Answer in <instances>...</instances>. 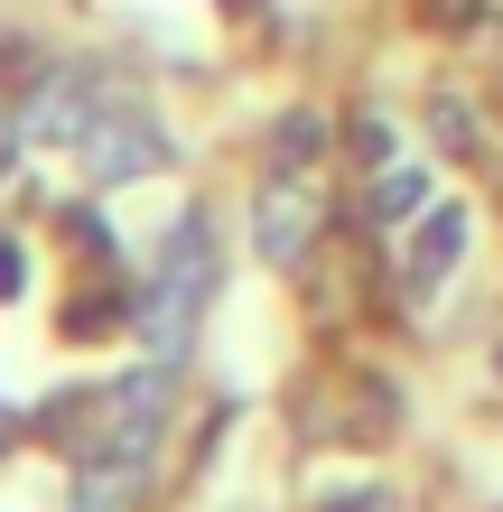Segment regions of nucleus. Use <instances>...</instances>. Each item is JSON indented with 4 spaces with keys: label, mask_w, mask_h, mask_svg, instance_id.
Wrapping results in <instances>:
<instances>
[{
    "label": "nucleus",
    "mask_w": 503,
    "mask_h": 512,
    "mask_svg": "<svg viewBox=\"0 0 503 512\" xmlns=\"http://www.w3.org/2000/svg\"><path fill=\"white\" fill-rule=\"evenodd\" d=\"M205 298H215V224L187 215L168 233V252L150 270V289H140V345H150V364H177V354L196 345V317Z\"/></svg>",
    "instance_id": "1"
},
{
    "label": "nucleus",
    "mask_w": 503,
    "mask_h": 512,
    "mask_svg": "<svg viewBox=\"0 0 503 512\" xmlns=\"http://www.w3.org/2000/svg\"><path fill=\"white\" fill-rule=\"evenodd\" d=\"M84 168L103 177V187H122V177H150V168H168V131L150 122V112H94V122H84Z\"/></svg>",
    "instance_id": "2"
},
{
    "label": "nucleus",
    "mask_w": 503,
    "mask_h": 512,
    "mask_svg": "<svg viewBox=\"0 0 503 512\" xmlns=\"http://www.w3.org/2000/svg\"><path fill=\"white\" fill-rule=\"evenodd\" d=\"M252 243H261V261H308V243H317V196L299 187V177H271L261 187V205H252Z\"/></svg>",
    "instance_id": "3"
},
{
    "label": "nucleus",
    "mask_w": 503,
    "mask_h": 512,
    "mask_svg": "<svg viewBox=\"0 0 503 512\" xmlns=\"http://www.w3.org/2000/svg\"><path fill=\"white\" fill-rule=\"evenodd\" d=\"M457 261H466V215H457V205H429V215H420V233H410L401 289H410V298H438Z\"/></svg>",
    "instance_id": "4"
},
{
    "label": "nucleus",
    "mask_w": 503,
    "mask_h": 512,
    "mask_svg": "<svg viewBox=\"0 0 503 512\" xmlns=\"http://www.w3.org/2000/svg\"><path fill=\"white\" fill-rule=\"evenodd\" d=\"M140 485H150V457H112V447H94V457L75 466V512H131Z\"/></svg>",
    "instance_id": "5"
},
{
    "label": "nucleus",
    "mask_w": 503,
    "mask_h": 512,
    "mask_svg": "<svg viewBox=\"0 0 503 512\" xmlns=\"http://www.w3.org/2000/svg\"><path fill=\"white\" fill-rule=\"evenodd\" d=\"M94 84H84V75H47L38 84V103H28V131H38V140H84V122H94Z\"/></svg>",
    "instance_id": "6"
},
{
    "label": "nucleus",
    "mask_w": 503,
    "mask_h": 512,
    "mask_svg": "<svg viewBox=\"0 0 503 512\" xmlns=\"http://www.w3.org/2000/svg\"><path fill=\"white\" fill-rule=\"evenodd\" d=\"M373 215H382V224H420V215H429V168H410V159L382 168V177H373Z\"/></svg>",
    "instance_id": "7"
},
{
    "label": "nucleus",
    "mask_w": 503,
    "mask_h": 512,
    "mask_svg": "<svg viewBox=\"0 0 503 512\" xmlns=\"http://www.w3.org/2000/svg\"><path fill=\"white\" fill-rule=\"evenodd\" d=\"M280 168H308L317 159V149H327V122H317V112H280Z\"/></svg>",
    "instance_id": "8"
},
{
    "label": "nucleus",
    "mask_w": 503,
    "mask_h": 512,
    "mask_svg": "<svg viewBox=\"0 0 503 512\" xmlns=\"http://www.w3.org/2000/svg\"><path fill=\"white\" fill-rule=\"evenodd\" d=\"M429 122H438V149H476V122H466V103H438Z\"/></svg>",
    "instance_id": "9"
},
{
    "label": "nucleus",
    "mask_w": 503,
    "mask_h": 512,
    "mask_svg": "<svg viewBox=\"0 0 503 512\" xmlns=\"http://www.w3.org/2000/svg\"><path fill=\"white\" fill-rule=\"evenodd\" d=\"M28 289V261H19V243H0V298H19Z\"/></svg>",
    "instance_id": "10"
},
{
    "label": "nucleus",
    "mask_w": 503,
    "mask_h": 512,
    "mask_svg": "<svg viewBox=\"0 0 503 512\" xmlns=\"http://www.w3.org/2000/svg\"><path fill=\"white\" fill-rule=\"evenodd\" d=\"M10 149H19V131H10V122H0V177H10Z\"/></svg>",
    "instance_id": "11"
},
{
    "label": "nucleus",
    "mask_w": 503,
    "mask_h": 512,
    "mask_svg": "<svg viewBox=\"0 0 503 512\" xmlns=\"http://www.w3.org/2000/svg\"><path fill=\"white\" fill-rule=\"evenodd\" d=\"M0 447H10V410H0Z\"/></svg>",
    "instance_id": "12"
}]
</instances>
